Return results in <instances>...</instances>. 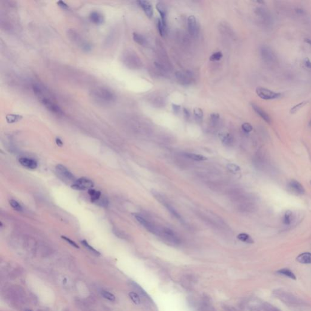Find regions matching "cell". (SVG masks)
I'll return each mask as SVG.
<instances>
[{
    "label": "cell",
    "instance_id": "cell-18",
    "mask_svg": "<svg viewBox=\"0 0 311 311\" xmlns=\"http://www.w3.org/2000/svg\"><path fill=\"white\" fill-rule=\"evenodd\" d=\"M89 20L95 24H101L104 21V18L102 14L97 11H93L89 14Z\"/></svg>",
    "mask_w": 311,
    "mask_h": 311
},
{
    "label": "cell",
    "instance_id": "cell-22",
    "mask_svg": "<svg viewBox=\"0 0 311 311\" xmlns=\"http://www.w3.org/2000/svg\"><path fill=\"white\" fill-rule=\"evenodd\" d=\"M184 156L188 158L189 159H190L195 161H203L207 160V158L204 156L196 154H194V153L187 152V153H185Z\"/></svg>",
    "mask_w": 311,
    "mask_h": 311
},
{
    "label": "cell",
    "instance_id": "cell-34",
    "mask_svg": "<svg viewBox=\"0 0 311 311\" xmlns=\"http://www.w3.org/2000/svg\"><path fill=\"white\" fill-rule=\"evenodd\" d=\"M101 295L105 298H106V299H107V300H108L110 301H114L116 300L115 296L113 294H111V292H110L108 291H103L101 292Z\"/></svg>",
    "mask_w": 311,
    "mask_h": 311
},
{
    "label": "cell",
    "instance_id": "cell-24",
    "mask_svg": "<svg viewBox=\"0 0 311 311\" xmlns=\"http://www.w3.org/2000/svg\"><path fill=\"white\" fill-rule=\"evenodd\" d=\"M88 194L91 197V200L92 202H97L100 197H101V192L99 191H97L92 189H89L88 190Z\"/></svg>",
    "mask_w": 311,
    "mask_h": 311
},
{
    "label": "cell",
    "instance_id": "cell-9",
    "mask_svg": "<svg viewBox=\"0 0 311 311\" xmlns=\"http://www.w3.org/2000/svg\"><path fill=\"white\" fill-rule=\"evenodd\" d=\"M56 172L58 175L65 180H73L74 176L72 173L63 165H57L56 167Z\"/></svg>",
    "mask_w": 311,
    "mask_h": 311
},
{
    "label": "cell",
    "instance_id": "cell-41",
    "mask_svg": "<svg viewBox=\"0 0 311 311\" xmlns=\"http://www.w3.org/2000/svg\"><path fill=\"white\" fill-rule=\"evenodd\" d=\"M180 109H181V107L180 105L174 104V103H173L172 104V110L174 114H178L179 113Z\"/></svg>",
    "mask_w": 311,
    "mask_h": 311
},
{
    "label": "cell",
    "instance_id": "cell-23",
    "mask_svg": "<svg viewBox=\"0 0 311 311\" xmlns=\"http://www.w3.org/2000/svg\"><path fill=\"white\" fill-rule=\"evenodd\" d=\"M133 38L134 41L137 44L142 46H145L147 44V41L146 38L141 34L138 33H133Z\"/></svg>",
    "mask_w": 311,
    "mask_h": 311
},
{
    "label": "cell",
    "instance_id": "cell-25",
    "mask_svg": "<svg viewBox=\"0 0 311 311\" xmlns=\"http://www.w3.org/2000/svg\"><path fill=\"white\" fill-rule=\"evenodd\" d=\"M237 238L239 240H240V241H241L243 242L246 243L252 244V243H253V239L251 238V237L250 235L247 234V233H240V234H239L238 235Z\"/></svg>",
    "mask_w": 311,
    "mask_h": 311
},
{
    "label": "cell",
    "instance_id": "cell-35",
    "mask_svg": "<svg viewBox=\"0 0 311 311\" xmlns=\"http://www.w3.org/2000/svg\"><path fill=\"white\" fill-rule=\"evenodd\" d=\"M222 58V54L221 52H216L213 53L210 57V60L212 62L219 61Z\"/></svg>",
    "mask_w": 311,
    "mask_h": 311
},
{
    "label": "cell",
    "instance_id": "cell-17",
    "mask_svg": "<svg viewBox=\"0 0 311 311\" xmlns=\"http://www.w3.org/2000/svg\"><path fill=\"white\" fill-rule=\"evenodd\" d=\"M129 54H128V53H127L124 55L123 58V62L128 66L131 67V68H135L136 66V64L137 63V58H136V57L134 55L130 54L131 53H129Z\"/></svg>",
    "mask_w": 311,
    "mask_h": 311
},
{
    "label": "cell",
    "instance_id": "cell-7",
    "mask_svg": "<svg viewBox=\"0 0 311 311\" xmlns=\"http://www.w3.org/2000/svg\"><path fill=\"white\" fill-rule=\"evenodd\" d=\"M262 59L267 63H272L276 60V57L272 50L267 46H263L260 49Z\"/></svg>",
    "mask_w": 311,
    "mask_h": 311
},
{
    "label": "cell",
    "instance_id": "cell-28",
    "mask_svg": "<svg viewBox=\"0 0 311 311\" xmlns=\"http://www.w3.org/2000/svg\"><path fill=\"white\" fill-rule=\"evenodd\" d=\"M157 25H158V29L160 35L162 37H164L165 35L166 34V32H167V26H165L163 24V23L161 19H158Z\"/></svg>",
    "mask_w": 311,
    "mask_h": 311
},
{
    "label": "cell",
    "instance_id": "cell-46",
    "mask_svg": "<svg viewBox=\"0 0 311 311\" xmlns=\"http://www.w3.org/2000/svg\"><path fill=\"white\" fill-rule=\"evenodd\" d=\"M309 126H311V120H310V122H309Z\"/></svg>",
    "mask_w": 311,
    "mask_h": 311
},
{
    "label": "cell",
    "instance_id": "cell-29",
    "mask_svg": "<svg viewBox=\"0 0 311 311\" xmlns=\"http://www.w3.org/2000/svg\"><path fill=\"white\" fill-rule=\"evenodd\" d=\"M293 215L292 212L288 210L285 213L283 217V223L286 225H289L292 222Z\"/></svg>",
    "mask_w": 311,
    "mask_h": 311
},
{
    "label": "cell",
    "instance_id": "cell-19",
    "mask_svg": "<svg viewBox=\"0 0 311 311\" xmlns=\"http://www.w3.org/2000/svg\"><path fill=\"white\" fill-rule=\"evenodd\" d=\"M156 9L161 15V21L165 26H167V11L165 6L162 3L159 2L156 4Z\"/></svg>",
    "mask_w": 311,
    "mask_h": 311
},
{
    "label": "cell",
    "instance_id": "cell-1",
    "mask_svg": "<svg viewBox=\"0 0 311 311\" xmlns=\"http://www.w3.org/2000/svg\"><path fill=\"white\" fill-rule=\"evenodd\" d=\"M94 95L99 100L105 103L114 101L116 99L115 94L107 88H98L94 92Z\"/></svg>",
    "mask_w": 311,
    "mask_h": 311
},
{
    "label": "cell",
    "instance_id": "cell-36",
    "mask_svg": "<svg viewBox=\"0 0 311 311\" xmlns=\"http://www.w3.org/2000/svg\"><path fill=\"white\" fill-rule=\"evenodd\" d=\"M82 243L84 245V246H85V247H86L89 250H90V251H91V252H92L93 253H94V254H95V255H100V253H99L97 250H96L94 247H92L91 246H90V245L88 244V243L86 240H83V241H82Z\"/></svg>",
    "mask_w": 311,
    "mask_h": 311
},
{
    "label": "cell",
    "instance_id": "cell-42",
    "mask_svg": "<svg viewBox=\"0 0 311 311\" xmlns=\"http://www.w3.org/2000/svg\"><path fill=\"white\" fill-rule=\"evenodd\" d=\"M57 4H58V5H59L60 8H62V9H68V8H69L68 6V5H66L64 2H62V1L59 2L57 3Z\"/></svg>",
    "mask_w": 311,
    "mask_h": 311
},
{
    "label": "cell",
    "instance_id": "cell-39",
    "mask_svg": "<svg viewBox=\"0 0 311 311\" xmlns=\"http://www.w3.org/2000/svg\"><path fill=\"white\" fill-rule=\"evenodd\" d=\"M219 119V115L218 113H212L210 115V120L213 125H216Z\"/></svg>",
    "mask_w": 311,
    "mask_h": 311
},
{
    "label": "cell",
    "instance_id": "cell-3",
    "mask_svg": "<svg viewBox=\"0 0 311 311\" xmlns=\"http://www.w3.org/2000/svg\"><path fill=\"white\" fill-rule=\"evenodd\" d=\"M135 218L137 219V221L142 225L148 231L153 233L154 235H161V230H160L154 224H153L150 221L146 219L144 217H143L141 215H136Z\"/></svg>",
    "mask_w": 311,
    "mask_h": 311
},
{
    "label": "cell",
    "instance_id": "cell-43",
    "mask_svg": "<svg viewBox=\"0 0 311 311\" xmlns=\"http://www.w3.org/2000/svg\"><path fill=\"white\" fill-rule=\"evenodd\" d=\"M183 113H184V114L186 117L189 118L190 117V112H189V111L187 108H183Z\"/></svg>",
    "mask_w": 311,
    "mask_h": 311
},
{
    "label": "cell",
    "instance_id": "cell-38",
    "mask_svg": "<svg viewBox=\"0 0 311 311\" xmlns=\"http://www.w3.org/2000/svg\"><path fill=\"white\" fill-rule=\"evenodd\" d=\"M242 129H243V131L246 133H250L252 131L253 129V127L249 123H244L242 125Z\"/></svg>",
    "mask_w": 311,
    "mask_h": 311
},
{
    "label": "cell",
    "instance_id": "cell-32",
    "mask_svg": "<svg viewBox=\"0 0 311 311\" xmlns=\"http://www.w3.org/2000/svg\"><path fill=\"white\" fill-rule=\"evenodd\" d=\"M9 204L10 205H11V207H12V209L17 212H22L23 211V209H22V207L21 205L15 200L14 199H11L9 201Z\"/></svg>",
    "mask_w": 311,
    "mask_h": 311
},
{
    "label": "cell",
    "instance_id": "cell-31",
    "mask_svg": "<svg viewBox=\"0 0 311 311\" xmlns=\"http://www.w3.org/2000/svg\"><path fill=\"white\" fill-rule=\"evenodd\" d=\"M227 168L230 172L234 174L238 173L241 170L240 167L238 165L234 164H228L227 165Z\"/></svg>",
    "mask_w": 311,
    "mask_h": 311
},
{
    "label": "cell",
    "instance_id": "cell-20",
    "mask_svg": "<svg viewBox=\"0 0 311 311\" xmlns=\"http://www.w3.org/2000/svg\"><path fill=\"white\" fill-rule=\"evenodd\" d=\"M296 260L298 263L301 264H311V253L309 252L303 253L297 257Z\"/></svg>",
    "mask_w": 311,
    "mask_h": 311
},
{
    "label": "cell",
    "instance_id": "cell-47",
    "mask_svg": "<svg viewBox=\"0 0 311 311\" xmlns=\"http://www.w3.org/2000/svg\"><path fill=\"white\" fill-rule=\"evenodd\" d=\"M26 311H31V310H26Z\"/></svg>",
    "mask_w": 311,
    "mask_h": 311
},
{
    "label": "cell",
    "instance_id": "cell-16",
    "mask_svg": "<svg viewBox=\"0 0 311 311\" xmlns=\"http://www.w3.org/2000/svg\"><path fill=\"white\" fill-rule=\"evenodd\" d=\"M289 187L290 189H291L294 192H295L297 194L303 195L305 192V190L303 187V186L298 183V181L292 180L289 184Z\"/></svg>",
    "mask_w": 311,
    "mask_h": 311
},
{
    "label": "cell",
    "instance_id": "cell-30",
    "mask_svg": "<svg viewBox=\"0 0 311 311\" xmlns=\"http://www.w3.org/2000/svg\"><path fill=\"white\" fill-rule=\"evenodd\" d=\"M129 297L136 304H140L141 303V299L140 295L134 292H131L129 293Z\"/></svg>",
    "mask_w": 311,
    "mask_h": 311
},
{
    "label": "cell",
    "instance_id": "cell-15",
    "mask_svg": "<svg viewBox=\"0 0 311 311\" xmlns=\"http://www.w3.org/2000/svg\"><path fill=\"white\" fill-rule=\"evenodd\" d=\"M252 107L253 110L255 111V113L259 116L261 117L265 122H266L267 123L271 122V119L269 117V116L263 110H262L260 107L256 105V104H255V103H252Z\"/></svg>",
    "mask_w": 311,
    "mask_h": 311
},
{
    "label": "cell",
    "instance_id": "cell-21",
    "mask_svg": "<svg viewBox=\"0 0 311 311\" xmlns=\"http://www.w3.org/2000/svg\"><path fill=\"white\" fill-rule=\"evenodd\" d=\"M219 137L224 145L230 146L233 141L232 136L228 133H222L219 134Z\"/></svg>",
    "mask_w": 311,
    "mask_h": 311
},
{
    "label": "cell",
    "instance_id": "cell-10",
    "mask_svg": "<svg viewBox=\"0 0 311 311\" xmlns=\"http://www.w3.org/2000/svg\"><path fill=\"white\" fill-rule=\"evenodd\" d=\"M187 25L190 34L193 37L197 36L199 32V26L195 17L191 15L188 18Z\"/></svg>",
    "mask_w": 311,
    "mask_h": 311
},
{
    "label": "cell",
    "instance_id": "cell-4",
    "mask_svg": "<svg viewBox=\"0 0 311 311\" xmlns=\"http://www.w3.org/2000/svg\"><path fill=\"white\" fill-rule=\"evenodd\" d=\"M257 95L263 100H273L280 97L281 94L266 89L265 88L259 87L256 89Z\"/></svg>",
    "mask_w": 311,
    "mask_h": 311
},
{
    "label": "cell",
    "instance_id": "cell-12",
    "mask_svg": "<svg viewBox=\"0 0 311 311\" xmlns=\"http://www.w3.org/2000/svg\"><path fill=\"white\" fill-rule=\"evenodd\" d=\"M278 297L283 301V302L286 303V304H297L298 303L297 300L291 294L286 292H278Z\"/></svg>",
    "mask_w": 311,
    "mask_h": 311
},
{
    "label": "cell",
    "instance_id": "cell-11",
    "mask_svg": "<svg viewBox=\"0 0 311 311\" xmlns=\"http://www.w3.org/2000/svg\"><path fill=\"white\" fill-rule=\"evenodd\" d=\"M137 3H138L139 6L143 9L147 17L151 18L153 15V9L151 3L149 2L144 1V0L143 1V0L138 1Z\"/></svg>",
    "mask_w": 311,
    "mask_h": 311
},
{
    "label": "cell",
    "instance_id": "cell-40",
    "mask_svg": "<svg viewBox=\"0 0 311 311\" xmlns=\"http://www.w3.org/2000/svg\"><path fill=\"white\" fill-rule=\"evenodd\" d=\"M62 238L63 240H65L67 243H68L69 244H71V246H72L73 247H75V248H77V249H79V247L78 246V245H77V244H76L74 241L71 240V239H69V238H67V237H65V236H62Z\"/></svg>",
    "mask_w": 311,
    "mask_h": 311
},
{
    "label": "cell",
    "instance_id": "cell-33",
    "mask_svg": "<svg viewBox=\"0 0 311 311\" xmlns=\"http://www.w3.org/2000/svg\"><path fill=\"white\" fill-rule=\"evenodd\" d=\"M21 116L19 115H14V114H11L6 116V120L8 123H14L16 122H18L21 119Z\"/></svg>",
    "mask_w": 311,
    "mask_h": 311
},
{
    "label": "cell",
    "instance_id": "cell-37",
    "mask_svg": "<svg viewBox=\"0 0 311 311\" xmlns=\"http://www.w3.org/2000/svg\"><path fill=\"white\" fill-rule=\"evenodd\" d=\"M306 103H307V102H306V101H303V102H301V103H298V105H297L294 106V107L291 110V113H292V114H293V113H296V112H297L298 110H300L301 108H303V107L306 105Z\"/></svg>",
    "mask_w": 311,
    "mask_h": 311
},
{
    "label": "cell",
    "instance_id": "cell-2",
    "mask_svg": "<svg viewBox=\"0 0 311 311\" xmlns=\"http://www.w3.org/2000/svg\"><path fill=\"white\" fill-rule=\"evenodd\" d=\"M94 183L92 180L86 177H81L76 180L71 186L72 189L77 190H89L92 189Z\"/></svg>",
    "mask_w": 311,
    "mask_h": 311
},
{
    "label": "cell",
    "instance_id": "cell-26",
    "mask_svg": "<svg viewBox=\"0 0 311 311\" xmlns=\"http://www.w3.org/2000/svg\"><path fill=\"white\" fill-rule=\"evenodd\" d=\"M278 273L281 274V275H284L286 276L289 278H291L292 279H296V276L295 275H294V273L291 271L289 269H281L279 270H278L277 272Z\"/></svg>",
    "mask_w": 311,
    "mask_h": 311
},
{
    "label": "cell",
    "instance_id": "cell-5",
    "mask_svg": "<svg viewBox=\"0 0 311 311\" xmlns=\"http://www.w3.org/2000/svg\"><path fill=\"white\" fill-rule=\"evenodd\" d=\"M41 102L43 103V105L46 107V108L50 113L57 116H62L63 114V111H62V110L57 105H56V103H54L49 99L43 98L41 100Z\"/></svg>",
    "mask_w": 311,
    "mask_h": 311
},
{
    "label": "cell",
    "instance_id": "cell-6",
    "mask_svg": "<svg viewBox=\"0 0 311 311\" xmlns=\"http://www.w3.org/2000/svg\"><path fill=\"white\" fill-rule=\"evenodd\" d=\"M154 195V196H155V198H156L161 203H162L164 206L165 208L168 210V212L174 216L175 217L176 219L180 220V221H182V218H181V216L179 214V213L173 208V207L171 206L170 204H168L164 199V198L160 195L159 193H152Z\"/></svg>",
    "mask_w": 311,
    "mask_h": 311
},
{
    "label": "cell",
    "instance_id": "cell-45",
    "mask_svg": "<svg viewBox=\"0 0 311 311\" xmlns=\"http://www.w3.org/2000/svg\"><path fill=\"white\" fill-rule=\"evenodd\" d=\"M304 64H305L306 66H307V68L311 69V62L309 60H306Z\"/></svg>",
    "mask_w": 311,
    "mask_h": 311
},
{
    "label": "cell",
    "instance_id": "cell-27",
    "mask_svg": "<svg viewBox=\"0 0 311 311\" xmlns=\"http://www.w3.org/2000/svg\"><path fill=\"white\" fill-rule=\"evenodd\" d=\"M193 114L196 120L198 122H201L202 120L204 113L203 111L199 108H195L193 110Z\"/></svg>",
    "mask_w": 311,
    "mask_h": 311
},
{
    "label": "cell",
    "instance_id": "cell-14",
    "mask_svg": "<svg viewBox=\"0 0 311 311\" xmlns=\"http://www.w3.org/2000/svg\"><path fill=\"white\" fill-rule=\"evenodd\" d=\"M190 77V76L189 73L187 74L181 72H177L176 73V77L177 81L179 82V83L183 85L187 86L191 83Z\"/></svg>",
    "mask_w": 311,
    "mask_h": 311
},
{
    "label": "cell",
    "instance_id": "cell-13",
    "mask_svg": "<svg viewBox=\"0 0 311 311\" xmlns=\"http://www.w3.org/2000/svg\"><path fill=\"white\" fill-rule=\"evenodd\" d=\"M19 162L23 167L28 169L34 170L37 167V162L30 158H21L19 159Z\"/></svg>",
    "mask_w": 311,
    "mask_h": 311
},
{
    "label": "cell",
    "instance_id": "cell-8",
    "mask_svg": "<svg viewBox=\"0 0 311 311\" xmlns=\"http://www.w3.org/2000/svg\"><path fill=\"white\" fill-rule=\"evenodd\" d=\"M161 235H162L164 238L173 244H177L180 241L179 237L176 235V233L170 228H164L161 230Z\"/></svg>",
    "mask_w": 311,
    "mask_h": 311
},
{
    "label": "cell",
    "instance_id": "cell-44",
    "mask_svg": "<svg viewBox=\"0 0 311 311\" xmlns=\"http://www.w3.org/2000/svg\"><path fill=\"white\" fill-rule=\"evenodd\" d=\"M56 142L57 145L58 146H62L63 145V143L62 140L60 138H59V137L56 138Z\"/></svg>",
    "mask_w": 311,
    "mask_h": 311
}]
</instances>
